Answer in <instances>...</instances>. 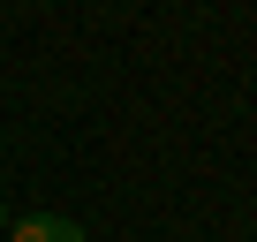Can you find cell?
I'll use <instances>...</instances> for the list:
<instances>
[{
  "label": "cell",
  "instance_id": "cell-1",
  "mask_svg": "<svg viewBox=\"0 0 257 242\" xmlns=\"http://www.w3.org/2000/svg\"><path fill=\"white\" fill-rule=\"evenodd\" d=\"M8 242H91L68 212H31V219H16L8 227Z\"/></svg>",
  "mask_w": 257,
  "mask_h": 242
},
{
  "label": "cell",
  "instance_id": "cell-2",
  "mask_svg": "<svg viewBox=\"0 0 257 242\" xmlns=\"http://www.w3.org/2000/svg\"><path fill=\"white\" fill-rule=\"evenodd\" d=\"M0 227H8V204H0Z\"/></svg>",
  "mask_w": 257,
  "mask_h": 242
}]
</instances>
